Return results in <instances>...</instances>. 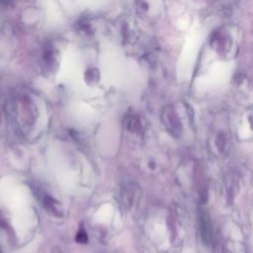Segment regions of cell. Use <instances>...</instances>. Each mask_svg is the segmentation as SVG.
<instances>
[{
  "label": "cell",
  "mask_w": 253,
  "mask_h": 253,
  "mask_svg": "<svg viewBox=\"0 0 253 253\" xmlns=\"http://www.w3.org/2000/svg\"><path fill=\"white\" fill-rule=\"evenodd\" d=\"M42 202V206L45 209V211L47 212H49L50 214H52L56 217L63 215V211H62L58 201L54 200L51 196L43 195Z\"/></svg>",
  "instance_id": "7c38bea8"
},
{
  "label": "cell",
  "mask_w": 253,
  "mask_h": 253,
  "mask_svg": "<svg viewBox=\"0 0 253 253\" xmlns=\"http://www.w3.org/2000/svg\"><path fill=\"white\" fill-rule=\"evenodd\" d=\"M200 230L203 240L207 243H210L211 239V229L209 217L205 212H202L200 214Z\"/></svg>",
  "instance_id": "5bb4252c"
},
{
  "label": "cell",
  "mask_w": 253,
  "mask_h": 253,
  "mask_svg": "<svg viewBox=\"0 0 253 253\" xmlns=\"http://www.w3.org/2000/svg\"><path fill=\"white\" fill-rule=\"evenodd\" d=\"M117 32L124 43H132L137 38L136 28L131 19L122 16L116 22Z\"/></svg>",
  "instance_id": "ba28073f"
},
{
  "label": "cell",
  "mask_w": 253,
  "mask_h": 253,
  "mask_svg": "<svg viewBox=\"0 0 253 253\" xmlns=\"http://www.w3.org/2000/svg\"><path fill=\"white\" fill-rule=\"evenodd\" d=\"M85 81L88 84H94L99 80V71L96 68H89L85 72Z\"/></svg>",
  "instance_id": "2e32d148"
},
{
  "label": "cell",
  "mask_w": 253,
  "mask_h": 253,
  "mask_svg": "<svg viewBox=\"0 0 253 253\" xmlns=\"http://www.w3.org/2000/svg\"><path fill=\"white\" fill-rule=\"evenodd\" d=\"M160 11L159 0H136V12L143 19H153Z\"/></svg>",
  "instance_id": "9c48e42d"
},
{
  "label": "cell",
  "mask_w": 253,
  "mask_h": 253,
  "mask_svg": "<svg viewBox=\"0 0 253 253\" xmlns=\"http://www.w3.org/2000/svg\"><path fill=\"white\" fill-rule=\"evenodd\" d=\"M7 113H8L7 105L5 104L3 97L0 95V130H3L5 128Z\"/></svg>",
  "instance_id": "9a60e30c"
},
{
  "label": "cell",
  "mask_w": 253,
  "mask_h": 253,
  "mask_svg": "<svg viewBox=\"0 0 253 253\" xmlns=\"http://www.w3.org/2000/svg\"><path fill=\"white\" fill-rule=\"evenodd\" d=\"M75 29L83 37H91L95 34V22L92 17L83 16L75 23Z\"/></svg>",
  "instance_id": "30bf717a"
},
{
  "label": "cell",
  "mask_w": 253,
  "mask_h": 253,
  "mask_svg": "<svg viewBox=\"0 0 253 253\" xmlns=\"http://www.w3.org/2000/svg\"><path fill=\"white\" fill-rule=\"evenodd\" d=\"M126 126L130 133L140 135L144 129V121L139 115L131 114L126 120Z\"/></svg>",
  "instance_id": "8fae6325"
},
{
  "label": "cell",
  "mask_w": 253,
  "mask_h": 253,
  "mask_svg": "<svg viewBox=\"0 0 253 253\" xmlns=\"http://www.w3.org/2000/svg\"><path fill=\"white\" fill-rule=\"evenodd\" d=\"M17 48V40L12 27L0 21V60L10 58Z\"/></svg>",
  "instance_id": "277c9868"
},
{
  "label": "cell",
  "mask_w": 253,
  "mask_h": 253,
  "mask_svg": "<svg viewBox=\"0 0 253 253\" xmlns=\"http://www.w3.org/2000/svg\"><path fill=\"white\" fill-rule=\"evenodd\" d=\"M208 147L212 155L221 158L228 154L231 147V132L228 120L224 116L217 117L210 127Z\"/></svg>",
  "instance_id": "7a4b0ae2"
},
{
  "label": "cell",
  "mask_w": 253,
  "mask_h": 253,
  "mask_svg": "<svg viewBox=\"0 0 253 253\" xmlns=\"http://www.w3.org/2000/svg\"><path fill=\"white\" fill-rule=\"evenodd\" d=\"M189 109L183 104H172L164 107L161 121L167 131L175 137H180L184 129V119L189 118Z\"/></svg>",
  "instance_id": "3957f363"
},
{
  "label": "cell",
  "mask_w": 253,
  "mask_h": 253,
  "mask_svg": "<svg viewBox=\"0 0 253 253\" xmlns=\"http://www.w3.org/2000/svg\"><path fill=\"white\" fill-rule=\"evenodd\" d=\"M212 45L215 47L219 52H226L230 48L231 41L227 34L221 32H218L214 35L212 39Z\"/></svg>",
  "instance_id": "4fadbf2b"
},
{
  "label": "cell",
  "mask_w": 253,
  "mask_h": 253,
  "mask_svg": "<svg viewBox=\"0 0 253 253\" xmlns=\"http://www.w3.org/2000/svg\"><path fill=\"white\" fill-rule=\"evenodd\" d=\"M15 0H0V5L2 6H8V5H11L13 4Z\"/></svg>",
  "instance_id": "ac0fdd59"
},
{
  "label": "cell",
  "mask_w": 253,
  "mask_h": 253,
  "mask_svg": "<svg viewBox=\"0 0 253 253\" xmlns=\"http://www.w3.org/2000/svg\"><path fill=\"white\" fill-rule=\"evenodd\" d=\"M235 133L242 141H253V107L248 108L236 123Z\"/></svg>",
  "instance_id": "8992f818"
},
{
  "label": "cell",
  "mask_w": 253,
  "mask_h": 253,
  "mask_svg": "<svg viewBox=\"0 0 253 253\" xmlns=\"http://www.w3.org/2000/svg\"><path fill=\"white\" fill-rule=\"evenodd\" d=\"M75 240L78 242V243H87L88 241V235L86 233V231L84 230V228H80L77 233H76V236H75Z\"/></svg>",
  "instance_id": "e0dca14e"
},
{
  "label": "cell",
  "mask_w": 253,
  "mask_h": 253,
  "mask_svg": "<svg viewBox=\"0 0 253 253\" xmlns=\"http://www.w3.org/2000/svg\"><path fill=\"white\" fill-rule=\"evenodd\" d=\"M59 51L53 45L49 44L44 47L41 56V68L44 75H52L58 67Z\"/></svg>",
  "instance_id": "52a82bcc"
},
{
  "label": "cell",
  "mask_w": 253,
  "mask_h": 253,
  "mask_svg": "<svg viewBox=\"0 0 253 253\" xmlns=\"http://www.w3.org/2000/svg\"><path fill=\"white\" fill-rule=\"evenodd\" d=\"M8 113L23 134L30 133L38 121L39 111L34 98L26 92H17L7 104Z\"/></svg>",
  "instance_id": "6da1fadb"
},
{
  "label": "cell",
  "mask_w": 253,
  "mask_h": 253,
  "mask_svg": "<svg viewBox=\"0 0 253 253\" xmlns=\"http://www.w3.org/2000/svg\"><path fill=\"white\" fill-rule=\"evenodd\" d=\"M141 191L139 186L132 181H126L120 187V200L126 210H133L139 203Z\"/></svg>",
  "instance_id": "5b68a950"
}]
</instances>
